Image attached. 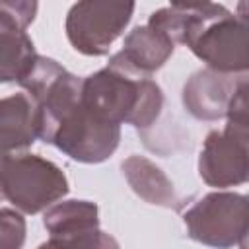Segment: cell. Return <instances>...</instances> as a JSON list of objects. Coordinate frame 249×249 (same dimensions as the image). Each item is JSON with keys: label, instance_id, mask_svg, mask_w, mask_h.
<instances>
[{"label": "cell", "instance_id": "1", "mask_svg": "<svg viewBox=\"0 0 249 249\" xmlns=\"http://www.w3.org/2000/svg\"><path fill=\"white\" fill-rule=\"evenodd\" d=\"M39 105V138L80 163L109 160L121 142V126L93 115L80 97L82 78L54 58L37 54L18 82Z\"/></svg>", "mask_w": 249, "mask_h": 249}, {"label": "cell", "instance_id": "2", "mask_svg": "<svg viewBox=\"0 0 249 249\" xmlns=\"http://www.w3.org/2000/svg\"><path fill=\"white\" fill-rule=\"evenodd\" d=\"M82 103L97 117L146 130L161 115L163 91L150 76H138L113 56L107 66L82 78Z\"/></svg>", "mask_w": 249, "mask_h": 249}, {"label": "cell", "instance_id": "3", "mask_svg": "<svg viewBox=\"0 0 249 249\" xmlns=\"http://www.w3.org/2000/svg\"><path fill=\"white\" fill-rule=\"evenodd\" d=\"M179 43L216 72H247V18L230 12L222 4L208 2L196 10H185Z\"/></svg>", "mask_w": 249, "mask_h": 249}, {"label": "cell", "instance_id": "4", "mask_svg": "<svg viewBox=\"0 0 249 249\" xmlns=\"http://www.w3.org/2000/svg\"><path fill=\"white\" fill-rule=\"evenodd\" d=\"M4 196L23 214H37L68 195L64 171L51 160L18 152L0 160Z\"/></svg>", "mask_w": 249, "mask_h": 249}, {"label": "cell", "instance_id": "5", "mask_svg": "<svg viewBox=\"0 0 249 249\" xmlns=\"http://www.w3.org/2000/svg\"><path fill=\"white\" fill-rule=\"evenodd\" d=\"M183 224L191 239L212 247H245L249 235L247 196L231 191H214L196 200Z\"/></svg>", "mask_w": 249, "mask_h": 249}, {"label": "cell", "instance_id": "6", "mask_svg": "<svg viewBox=\"0 0 249 249\" xmlns=\"http://www.w3.org/2000/svg\"><path fill=\"white\" fill-rule=\"evenodd\" d=\"M136 0H78L66 14L64 31L74 51L103 56L123 35Z\"/></svg>", "mask_w": 249, "mask_h": 249}, {"label": "cell", "instance_id": "7", "mask_svg": "<svg viewBox=\"0 0 249 249\" xmlns=\"http://www.w3.org/2000/svg\"><path fill=\"white\" fill-rule=\"evenodd\" d=\"M249 121L228 119L224 130H210L198 154V175L214 189L243 185L249 177Z\"/></svg>", "mask_w": 249, "mask_h": 249}, {"label": "cell", "instance_id": "8", "mask_svg": "<svg viewBox=\"0 0 249 249\" xmlns=\"http://www.w3.org/2000/svg\"><path fill=\"white\" fill-rule=\"evenodd\" d=\"M43 226L47 247H117V241L99 230V208L91 200H62L45 208Z\"/></svg>", "mask_w": 249, "mask_h": 249}, {"label": "cell", "instance_id": "9", "mask_svg": "<svg viewBox=\"0 0 249 249\" xmlns=\"http://www.w3.org/2000/svg\"><path fill=\"white\" fill-rule=\"evenodd\" d=\"M245 74H224L212 68H200L191 74L183 86L181 101L185 111L198 121H220L226 117L230 101Z\"/></svg>", "mask_w": 249, "mask_h": 249}, {"label": "cell", "instance_id": "10", "mask_svg": "<svg viewBox=\"0 0 249 249\" xmlns=\"http://www.w3.org/2000/svg\"><path fill=\"white\" fill-rule=\"evenodd\" d=\"M39 105L29 93L0 99V160L25 152L39 138Z\"/></svg>", "mask_w": 249, "mask_h": 249}, {"label": "cell", "instance_id": "11", "mask_svg": "<svg viewBox=\"0 0 249 249\" xmlns=\"http://www.w3.org/2000/svg\"><path fill=\"white\" fill-rule=\"evenodd\" d=\"M173 51L175 43L171 41V37L146 23L136 25L124 37L123 49L113 54V58L138 76H152L171 58Z\"/></svg>", "mask_w": 249, "mask_h": 249}, {"label": "cell", "instance_id": "12", "mask_svg": "<svg viewBox=\"0 0 249 249\" xmlns=\"http://www.w3.org/2000/svg\"><path fill=\"white\" fill-rule=\"evenodd\" d=\"M121 171L128 187L148 204L163 206L169 210H179L183 200L177 196L171 179L161 167L144 156H128L121 163Z\"/></svg>", "mask_w": 249, "mask_h": 249}, {"label": "cell", "instance_id": "13", "mask_svg": "<svg viewBox=\"0 0 249 249\" xmlns=\"http://www.w3.org/2000/svg\"><path fill=\"white\" fill-rule=\"evenodd\" d=\"M37 58L35 45L27 31L0 12V84L19 82Z\"/></svg>", "mask_w": 249, "mask_h": 249}, {"label": "cell", "instance_id": "14", "mask_svg": "<svg viewBox=\"0 0 249 249\" xmlns=\"http://www.w3.org/2000/svg\"><path fill=\"white\" fill-rule=\"evenodd\" d=\"M27 224L18 208H0V249H19L25 243Z\"/></svg>", "mask_w": 249, "mask_h": 249}, {"label": "cell", "instance_id": "15", "mask_svg": "<svg viewBox=\"0 0 249 249\" xmlns=\"http://www.w3.org/2000/svg\"><path fill=\"white\" fill-rule=\"evenodd\" d=\"M39 10V0H0V12L16 19L23 29H27Z\"/></svg>", "mask_w": 249, "mask_h": 249}, {"label": "cell", "instance_id": "16", "mask_svg": "<svg viewBox=\"0 0 249 249\" xmlns=\"http://www.w3.org/2000/svg\"><path fill=\"white\" fill-rule=\"evenodd\" d=\"M208 2L210 0H169V6L181 8V10H196V8H200Z\"/></svg>", "mask_w": 249, "mask_h": 249}, {"label": "cell", "instance_id": "17", "mask_svg": "<svg viewBox=\"0 0 249 249\" xmlns=\"http://www.w3.org/2000/svg\"><path fill=\"white\" fill-rule=\"evenodd\" d=\"M2 200H6V196H4V187H2V179H0V202Z\"/></svg>", "mask_w": 249, "mask_h": 249}]
</instances>
